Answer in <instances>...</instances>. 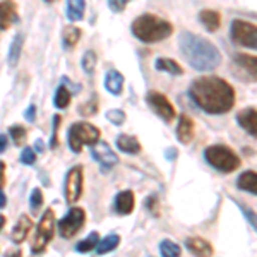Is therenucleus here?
<instances>
[{"label": "nucleus", "mask_w": 257, "mask_h": 257, "mask_svg": "<svg viewBox=\"0 0 257 257\" xmlns=\"http://www.w3.org/2000/svg\"><path fill=\"white\" fill-rule=\"evenodd\" d=\"M160 252L161 257H180L182 248L175 242H172V240H163L160 243Z\"/></svg>", "instance_id": "30"}, {"label": "nucleus", "mask_w": 257, "mask_h": 257, "mask_svg": "<svg viewBox=\"0 0 257 257\" xmlns=\"http://www.w3.org/2000/svg\"><path fill=\"white\" fill-rule=\"evenodd\" d=\"M33 228V221L30 219V216H26V214H21L18 223H16V226L12 228V233H11V240L14 243H23L24 240H26V237L30 235Z\"/></svg>", "instance_id": "14"}, {"label": "nucleus", "mask_w": 257, "mask_h": 257, "mask_svg": "<svg viewBox=\"0 0 257 257\" xmlns=\"http://www.w3.org/2000/svg\"><path fill=\"white\" fill-rule=\"evenodd\" d=\"M4 225H6V216H4V214H0V230L4 228Z\"/></svg>", "instance_id": "46"}, {"label": "nucleus", "mask_w": 257, "mask_h": 257, "mask_svg": "<svg viewBox=\"0 0 257 257\" xmlns=\"http://www.w3.org/2000/svg\"><path fill=\"white\" fill-rule=\"evenodd\" d=\"M237 122L243 131L257 138V108H245L238 111Z\"/></svg>", "instance_id": "13"}, {"label": "nucleus", "mask_w": 257, "mask_h": 257, "mask_svg": "<svg viewBox=\"0 0 257 257\" xmlns=\"http://www.w3.org/2000/svg\"><path fill=\"white\" fill-rule=\"evenodd\" d=\"M192 101L209 115H223L235 105V89L216 76H202L192 81L189 88Z\"/></svg>", "instance_id": "1"}, {"label": "nucleus", "mask_w": 257, "mask_h": 257, "mask_svg": "<svg viewBox=\"0 0 257 257\" xmlns=\"http://www.w3.org/2000/svg\"><path fill=\"white\" fill-rule=\"evenodd\" d=\"M41 204H43V192H41V189H33L31 192V199H30V206H31V211L33 213H38V209L41 208Z\"/></svg>", "instance_id": "33"}, {"label": "nucleus", "mask_w": 257, "mask_h": 257, "mask_svg": "<svg viewBox=\"0 0 257 257\" xmlns=\"http://www.w3.org/2000/svg\"><path fill=\"white\" fill-rule=\"evenodd\" d=\"M146 101L151 106V110L158 117L163 118L165 122H172L175 118V106L170 103V99L163 93H160V91H149L146 94Z\"/></svg>", "instance_id": "10"}, {"label": "nucleus", "mask_w": 257, "mask_h": 257, "mask_svg": "<svg viewBox=\"0 0 257 257\" xmlns=\"http://www.w3.org/2000/svg\"><path fill=\"white\" fill-rule=\"evenodd\" d=\"M194 122L187 115H180L177 125V138L182 144H189L194 139Z\"/></svg>", "instance_id": "18"}, {"label": "nucleus", "mask_w": 257, "mask_h": 257, "mask_svg": "<svg viewBox=\"0 0 257 257\" xmlns=\"http://www.w3.org/2000/svg\"><path fill=\"white\" fill-rule=\"evenodd\" d=\"M99 132L98 127H94L89 122H76L72 123L67 132V143L72 153H81L84 146H94L99 141Z\"/></svg>", "instance_id": "5"}, {"label": "nucleus", "mask_w": 257, "mask_h": 257, "mask_svg": "<svg viewBox=\"0 0 257 257\" xmlns=\"http://www.w3.org/2000/svg\"><path fill=\"white\" fill-rule=\"evenodd\" d=\"M35 117H36V106L35 105H30L24 111V118L28 120V122H35Z\"/></svg>", "instance_id": "38"}, {"label": "nucleus", "mask_w": 257, "mask_h": 257, "mask_svg": "<svg viewBox=\"0 0 257 257\" xmlns=\"http://www.w3.org/2000/svg\"><path fill=\"white\" fill-rule=\"evenodd\" d=\"M9 134H11V139L14 141L16 146H21V144L24 143V139H26V128L23 125L14 123V125L9 127Z\"/></svg>", "instance_id": "32"}, {"label": "nucleus", "mask_w": 257, "mask_h": 257, "mask_svg": "<svg viewBox=\"0 0 257 257\" xmlns=\"http://www.w3.org/2000/svg\"><path fill=\"white\" fill-rule=\"evenodd\" d=\"M243 213H245V214H247L248 221H250V223H252V225H254V226L257 228V216H255V214H254V213H252V211H250V209H247V208H243Z\"/></svg>", "instance_id": "41"}, {"label": "nucleus", "mask_w": 257, "mask_h": 257, "mask_svg": "<svg viewBox=\"0 0 257 257\" xmlns=\"http://www.w3.org/2000/svg\"><path fill=\"white\" fill-rule=\"evenodd\" d=\"M204 158L214 170L223 173H231L240 167V158L237 153L231 148L223 146V144H214V146L206 148Z\"/></svg>", "instance_id": "4"}, {"label": "nucleus", "mask_w": 257, "mask_h": 257, "mask_svg": "<svg viewBox=\"0 0 257 257\" xmlns=\"http://www.w3.org/2000/svg\"><path fill=\"white\" fill-rule=\"evenodd\" d=\"M134 204H136V197L132 190H122L115 196V211L118 214H131L134 211Z\"/></svg>", "instance_id": "15"}, {"label": "nucleus", "mask_w": 257, "mask_h": 257, "mask_svg": "<svg viewBox=\"0 0 257 257\" xmlns=\"http://www.w3.org/2000/svg\"><path fill=\"white\" fill-rule=\"evenodd\" d=\"M6 185V163L0 161V190Z\"/></svg>", "instance_id": "40"}, {"label": "nucleus", "mask_w": 257, "mask_h": 257, "mask_svg": "<svg viewBox=\"0 0 257 257\" xmlns=\"http://www.w3.org/2000/svg\"><path fill=\"white\" fill-rule=\"evenodd\" d=\"M105 88L106 91H110L111 94L118 96L120 93L123 91V76L118 72V70H108L105 76Z\"/></svg>", "instance_id": "20"}, {"label": "nucleus", "mask_w": 257, "mask_h": 257, "mask_svg": "<svg viewBox=\"0 0 257 257\" xmlns=\"http://www.w3.org/2000/svg\"><path fill=\"white\" fill-rule=\"evenodd\" d=\"M117 146L122 153H127V155H138L141 153V143L138 141L136 136H128V134H120L117 138Z\"/></svg>", "instance_id": "19"}, {"label": "nucleus", "mask_w": 257, "mask_h": 257, "mask_svg": "<svg viewBox=\"0 0 257 257\" xmlns=\"http://www.w3.org/2000/svg\"><path fill=\"white\" fill-rule=\"evenodd\" d=\"M237 187L245 192L257 196V173L255 172H243L237 180Z\"/></svg>", "instance_id": "23"}, {"label": "nucleus", "mask_w": 257, "mask_h": 257, "mask_svg": "<svg viewBox=\"0 0 257 257\" xmlns=\"http://www.w3.org/2000/svg\"><path fill=\"white\" fill-rule=\"evenodd\" d=\"M173 26L155 14H143L132 23V35L143 43H158L172 36Z\"/></svg>", "instance_id": "3"}, {"label": "nucleus", "mask_w": 257, "mask_h": 257, "mask_svg": "<svg viewBox=\"0 0 257 257\" xmlns=\"http://www.w3.org/2000/svg\"><path fill=\"white\" fill-rule=\"evenodd\" d=\"M19 160H21V163H24V165H35V161H36L35 149H33V148H24L23 153H21Z\"/></svg>", "instance_id": "36"}, {"label": "nucleus", "mask_w": 257, "mask_h": 257, "mask_svg": "<svg viewBox=\"0 0 257 257\" xmlns=\"http://www.w3.org/2000/svg\"><path fill=\"white\" fill-rule=\"evenodd\" d=\"M108 7H110V9L113 11V12H120V11H123V9L127 7V2H123V0H122V2H117V0H110V2H108Z\"/></svg>", "instance_id": "37"}, {"label": "nucleus", "mask_w": 257, "mask_h": 257, "mask_svg": "<svg viewBox=\"0 0 257 257\" xmlns=\"http://www.w3.org/2000/svg\"><path fill=\"white\" fill-rule=\"evenodd\" d=\"M146 208H149V211H153V214H158V211H156V197H149L146 199Z\"/></svg>", "instance_id": "39"}, {"label": "nucleus", "mask_w": 257, "mask_h": 257, "mask_svg": "<svg viewBox=\"0 0 257 257\" xmlns=\"http://www.w3.org/2000/svg\"><path fill=\"white\" fill-rule=\"evenodd\" d=\"M233 64L238 70H242L247 76V79L257 81V57L248 53H237L233 57Z\"/></svg>", "instance_id": "12"}, {"label": "nucleus", "mask_w": 257, "mask_h": 257, "mask_svg": "<svg viewBox=\"0 0 257 257\" xmlns=\"http://www.w3.org/2000/svg\"><path fill=\"white\" fill-rule=\"evenodd\" d=\"M118 243H120V237H118V235H115V233L106 235V237L98 243V247H96V254H99V255L108 254V252L115 250V248L118 247Z\"/></svg>", "instance_id": "27"}, {"label": "nucleus", "mask_w": 257, "mask_h": 257, "mask_svg": "<svg viewBox=\"0 0 257 257\" xmlns=\"http://www.w3.org/2000/svg\"><path fill=\"white\" fill-rule=\"evenodd\" d=\"M23 45H24V36L21 35V33H18V35L14 36V40H12L11 48H9V65L11 67L18 65V62L21 59V52H23Z\"/></svg>", "instance_id": "24"}, {"label": "nucleus", "mask_w": 257, "mask_h": 257, "mask_svg": "<svg viewBox=\"0 0 257 257\" xmlns=\"http://www.w3.org/2000/svg\"><path fill=\"white\" fill-rule=\"evenodd\" d=\"M155 65H156V69L161 70V72L172 74V76H182V74H184L182 65L177 64V62L172 59H158L155 62Z\"/></svg>", "instance_id": "25"}, {"label": "nucleus", "mask_w": 257, "mask_h": 257, "mask_svg": "<svg viewBox=\"0 0 257 257\" xmlns=\"http://www.w3.org/2000/svg\"><path fill=\"white\" fill-rule=\"evenodd\" d=\"M6 204H7V197H6V194L0 190V208H6Z\"/></svg>", "instance_id": "43"}, {"label": "nucleus", "mask_w": 257, "mask_h": 257, "mask_svg": "<svg viewBox=\"0 0 257 257\" xmlns=\"http://www.w3.org/2000/svg\"><path fill=\"white\" fill-rule=\"evenodd\" d=\"M70 99H72V91L67 84H60L59 88L55 91V96H53V105H55V108L59 110H64L67 108L70 105Z\"/></svg>", "instance_id": "22"}, {"label": "nucleus", "mask_w": 257, "mask_h": 257, "mask_svg": "<svg viewBox=\"0 0 257 257\" xmlns=\"http://www.w3.org/2000/svg\"><path fill=\"white\" fill-rule=\"evenodd\" d=\"M180 52L196 70H213L221 64V53L209 40L184 31L178 36Z\"/></svg>", "instance_id": "2"}, {"label": "nucleus", "mask_w": 257, "mask_h": 257, "mask_svg": "<svg viewBox=\"0 0 257 257\" xmlns=\"http://www.w3.org/2000/svg\"><path fill=\"white\" fill-rule=\"evenodd\" d=\"M18 21V7L14 2H0V30H9Z\"/></svg>", "instance_id": "16"}, {"label": "nucleus", "mask_w": 257, "mask_h": 257, "mask_svg": "<svg viewBox=\"0 0 257 257\" xmlns=\"http://www.w3.org/2000/svg\"><path fill=\"white\" fill-rule=\"evenodd\" d=\"M185 247H187L196 257H211L213 255V247H211V243L206 242L204 238L190 237L185 240Z\"/></svg>", "instance_id": "17"}, {"label": "nucleus", "mask_w": 257, "mask_h": 257, "mask_svg": "<svg viewBox=\"0 0 257 257\" xmlns=\"http://www.w3.org/2000/svg\"><path fill=\"white\" fill-rule=\"evenodd\" d=\"M53 233H55V213L52 209H47L41 214L40 223L35 231V237L31 240L33 254H41L48 247V243L52 242Z\"/></svg>", "instance_id": "6"}, {"label": "nucleus", "mask_w": 257, "mask_h": 257, "mask_svg": "<svg viewBox=\"0 0 257 257\" xmlns=\"http://www.w3.org/2000/svg\"><path fill=\"white\" fill-rule=\"evenodd\" d=\"M86 223V213L82 208H70L69 213L64 218L59 219L57 226H59V233L62 238H72L77 231L82 230Z\"/></svg>", "instance_id": "8"}, {"label": "nucleus", "mask_w": 257, "mask_h": 257, "mask_svg": "<svg viewBox=\"0 0 257 257\" xmlns=\"http://www.w3.org/2000/svg\"><path fill=\"white\" fill-rule=\"evenodd\" d=\"M81 30L76 26H65L64 33H62V40H64V48H74L77 45V41L81 40Z\"/></svg>", "instance_id": "26"}, {"label": "nucleus", "mask_w": 257, "mask_h": 257, "mask_svg": "<svg viewBox=\"0 0 257 257\" xmlns=\"http://www.w3.org/2000/svg\"><path fill=\"white\" fill-rule=\"evenodd\" d=\"M7 144H9V141L4 134H0V153H4L7 149Z\"/></svg>", "instance_id": "42"}, {"label": "nucleus", "mask_w": 257, "mask_h": 257, "mask_svg": "<svg viewBox=\"0 0 257 257\" xmlns=\"http://www.w3.org/2000/svg\"><path fill=\"white\" fill-rule=\"evenodd\" d=\"M84 9H86V4L82 0H70L65 7V12H67V18L70 21H79L84 16Z\"/></svg>", "instance_id": "28"}, {"label": "nucleus", "mask_w": 257, "mask_h": 257, "mask_svg": "<svg viewBox=\"0 0 257 257\" xmlns=\"http://www.w3.org/2000/svg\"><path fill=\"white\" fill-rule=\"evenodd\" d=\"M60 115H55L53 117V134H52V139H50V148H57L59 146V128H60Z\"/></svg>", "instance_id": "35"}, {"label": "nucleus", "mask_w": 257, "mask_h": 257, "mask_svg": "<svg viewBox=\"0 0 257 257\" xmlns=\"http://www.w3.org/2000/svg\"><path fill=\"white\" fill-rule=\"evenodd\" d=\"M91 158L94 161H98L103 168L110 170L118 163V156L113 153V149L110 148V144L98 141L94 146H91Z\"/></svg>", "instance_id": "11"}, {"label": "nucleus", "mask_w": 257, "mask_h": 257, "mask_svg": "<svg viewBox=\"0 0 257 257\" xmlns=\"http://www.w3.org/2000/svg\"><path fill=\"white\" fill-rule=\"evenodd\" d=\"M81 65H82V70H84L86 74H93L94 67H96V53H94L93 50H88V52L82 55Z\"/></svg>", "instance_id": "31"}, {"label": "nucleus", "mask_w": 257, "mask_h": 257, "mask_svg": "<svg viewBox=\"0 0 257 257\" xmlns=\"http://www.w3.org/2000/svg\"><path fill=\"white\" fill-rule=\"evenodd\" d=\"M35 148L38 149V153H41V151H43V143H41V141H36Z\"/></svg>", "instance_id": "45"}, {"label": "nucleus", "mask_w": 257, "mask_h": 257, "mask_svg": "<svg viewBox=\"0 0 257 257\" xmlns=\"http://www.w3.org/2000/svg\"><path fill=\"white\" fill-rule=\"evenodd\" d=\"M231 41L240 47L257 48V26L248 21L235 19L230 28Z\"/></svg>", "instance_id": "7"}, {"label": "nucleus", "mask_w": 257, "mask_h": 257, "mask_svg": "<svg viewBox=\"0 0 257 257\" xmlns=\"http://www.w3.org/2000/svg\"><path fill=\"white\" fill-rule=\"evenodd\" d=\"M106 120L113 123V125H122L125 122V113L122 110H110L106 111Z\"/></svg>", "instance_id": "34"}, {"label": "nucleus", "mask_w": 257, "mask_h": 257, "mask_svg": "<svg viewBox=\"0 0 257 257\" xmlns=\"http://www.w3.org/2000/svg\"><path fill=\"white\" fill-rule=\"evenodd\" d=\"M82 185H84V173H82V167H72L65 175V184H64V192L65 199L69 204L77 202L82 196Z\"/></svg>", "instance_id": "9"}, {"label": "nucleus", "mask_w": 257, "mask_h": 257, "mask_svg": "<svg viewBox=\"0 0 257 257\" xmlns=\"http://www.w3.org/2000/svg\"><path fill=\"white\" fill-rule=\"evenodd\" d=\"M21 255H23V252H21L19 248H16L14 252H9V254H7L6 257H21Z\"/></svg>", "instance_id": "44"}, {"label": "nucleus", "mask_w": 257, "mask_h": 257, "mask_svg": "<svg viewBox=\"0 0 257 257\" xmlns=\"http://www.w3.org/2000/svg\"><path fill=\"white\" fill-rule=\"evenodd\" d=\"M199 21L204 24V28L209 33H214V31H218L219 24H221V16H219L218 11L206 9V11H202L201 14H199Z\"/></svg>", "instance_id": "21"}, {"label": "nucleus", "mask_w": 257, "mask_h": 257, "mask_svg": "<svg viewBox=\"0 0 257 257\" xmlns=\"http://www.w3.org/2000/svg\"><path fill=\"white\" fill-rule=\"evenodd\" d=\"M99 243V238H98V233L96 231H93V233L88 235V238H84L82 242H79L76 245V250L81 252V254H86V252L93 250V248H96Z\"/></svg>", "instance_id": "29"}]
</instances>
